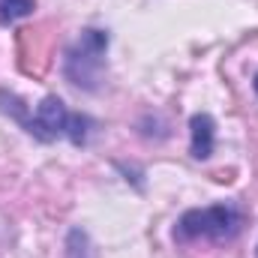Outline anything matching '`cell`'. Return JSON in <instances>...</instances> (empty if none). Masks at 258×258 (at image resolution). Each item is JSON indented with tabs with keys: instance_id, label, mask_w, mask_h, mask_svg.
Segmentation results:
<instances>
[{
	"instance_id": "cell-4",
	"label": "cell",
	"mask_w": 258,
	"mask_h": 258,
	"mask_svg": "<svg viewBox=\"0 0 258 258\" xmlns=\"http://www.w3.org/2000/svg\"><path fill=\"white\" fill-rule=\"evenodd\" d=\"M33 12V0H0V21H15Z\"/></svg>"
},
{
	"instance_id": "cell-5",
	"label": "cell",
	"mask_w": 258,
	"mask_h": 258,
	"mask_svg": "<svg viewBox=\"0 0 258 258\" xmlns=\"http://www.w3.org/2000/svg\"><path fill=\"white\" fill-rule=\"evenodd\" d=\"M252 87H255V93H258V75H255V81H252Z\"/></svg>"
},
{
	"instance_id": "cell-2",
	"label": "cell",
	"mask_w": 258,
	"mask_h": 258,
	"mask_svg": "<svg viewBox=\"0 0 258 258\" xmlns=\"http://www.w3.org/2000/svg\"><path fill=\"white\" fill-rule=\"evenodd\" d=\"M243 225V216L237 207L231 204H213V207H201V210H186L174 228L177 240H195V237H207V240H231Z\"/></svg>"
},
{
	"instance_id": "cell-3",
	"label": "cell",
	"mask_w": 258,
	"mask_h": 258,
	"mask_svg": "<svg viewBox=\"0 0 258 258\" xmlns=\"http://www.w3.org/2000/svg\"><path fill=\"white\" fill-rule=\"evenodd\" d=\"M192 132V156L195 159H207L213 153V141H216V123L210 114H195L189 120Z\"/></svg>"
},
{
	"instance_id": "cell-1",
	"label": "cell",
	"mask_w": 258,
	"mask_h": 258,
	"mask_svg": "<svg viewBox=\"0 0 258 258\" xmlns=\"http://www.w3.org/2000/svg\"><path fill=\"white\" fill-rule=\"evenodd\" d=\"M9 102H12V105H3V111H12V114L24 123V129H27L30 135H36V138H42V141L69 138L72 144H81V141L87 138V120H84L81 114H72L57 96H45L30 114L21 108V102H18L15 96H9Z\"/></svg>"
}]
</instances>
